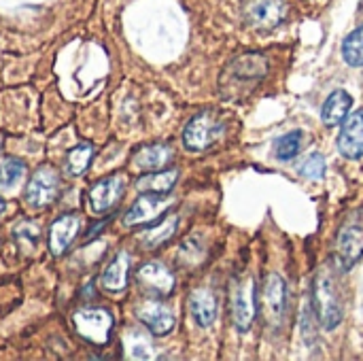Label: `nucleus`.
<instances>
[{
    "mask_svg": "<svg viewBox=\"0 0 363 361\" xmlns=\"http://www.w3.org/2000/svg\"><path fill=\"white\" fill-rule=\"evenodd\" d=\"M81 230V219L77 215H62L49 228V249L53 255H62Z\"/></svg>",
    "mask_w": 363,
    "mask_h": 361,
    "instance_id": "obj_15",
    "label": "nucleus"
},
{
    "mask_svg": "<svg viewBox=\"0 0 363 361\" xmlns=\"http://www.w3.org/2000/svg\"><path fill=\"white\" fill-rule=\"evenodd\" d=\"M325 168H328L325 157H323L321 153H313V155L306 157V162L302 164L300 172H302L306 179H311V181H319V179H323Z\"/></svg>",
    "mask_w": 363,
    "mask_h": 361,
    "instance_id": "obj_28",
    "label": "nucleus"
},
{
    "mask_svg": "<svg viewBox=\"0 0 363 361\" xmlns=\"http://www.w3.org/2000/svg\"><path fill=\"white\" fill-rule=\"evenodd\" d=\"M223 130L225 126L217 113L213 111L198 113L196 117L189 119V123L183 130V145L189 151H206L219 140Z\"/></svg>",
    "mask_w": 363,
    "mask_h": 361,
    "instance_id": "obj_3",
    "label": "nucleus"
},
{
    "mask_svg": "<svg viewBox=\"0 0 363 361\" xmlns=\"http://www.w3.org/2000/svg\"><path fill=\"white\" fill-rule=\"evenodd\" d=\"M4 206H6V204H4V200H2V198H0V215H2V213H4Z\"/></svg>",
    "mask_w": 363,
    "mask_h": 361,
    "instance_id": "obj_29",
    "label": "nucleus"
},
{
    "mask_svg": "<svg viewBox=\"0 0 363 361\" xmlns=\"http://www.w3.org/2000/svg\"><path fill=\"white\" fill-rule=\"evenodd\" d=\"M136 279L140 283V287L157 298L170 296L174 289V274L160 262H151L138 268Z\"/></svg>",
    "mask_w": 363,
    "mask_h": 361,
    "instance_id": "obj_12",
    "label": "nucleus"
},
{
    "mask_svg": "<svg viewBox=\"0 0 363 361\" xmlns=\"http://www.w3.org/2000/svg\"><path fill=\"white\" fill-rule=\"evenodd\" d=\"M230 298H232V321L238 332H249V328L255 321V281L251 274H238L232 281L230 287Z\"/></svg>",
    "mask_w": 363,
    "mask_h": 361,
    "instance_id": "obj_4",
    "label": "nucleus"
},
{
    "mask_svg": "<svg viewBox=\"0 0 363 361\" xmlns=\"http://www.w3.org/2000/svg\"><path fill=\"white\" fill-rule=\"evenodd\" d=\"M247 23L259 32H270L279 28L287 17L285 0H251L245 11Z\"/></svg>",
    "mask_w": 363,
    "mask_h": 361,
    "instance_id": "obj_7",
    "label": "nucleus"
},
{
    "mask_svg": "<svg viewBox=\"0 0 363 361\" xmlns=\"http://www.w3.org/2000/svg\"><path fill=\"white\" fill-rule=\"evenodd\" d=\"M351 106H353V96L349 91H345V89L332 91L325 98L323 106H321V119H323V123L330 126V128L342 123L347 119Z\"/></svg>",
    "mask_w": 363,
    "mask_h": 361,
    "instance_id": "obj_17",
    "label": "nucleus"
},
{
    "mask_svg": "<svg viewBox=\"0 0 363 361\" xmlns=\"http://www.w3.org/2000/svg\"><path fill=\"white\" fill-rule=\"evenodd\" d=\"M136 317L153 336H166L174 330V315L172 311L157 300H147L136 309Z\"/></svg>",
    "mask_w": 363,
    "mask_h": 361,
    "instance_id": "obj_11",
    "label": "nucleus"
},
{
    "mask_svg": "<svg viewBox=\"0 0 363 361\" xmlns=\"http://www.w3.org/2000/svg\"><path fill=\"white\" fill-rule=\"evenodd\" d=\"M302 147V132L294 130L277 140V157L279 160H294L300 153Z\"/></svg>",
    "mask_w": 363,
    "mask_h": 361,
    "instance_id": "obj_27",
    "label": "nucleus"
},
{
    "mask_svg": "<svg viewBox=\"0 0 363 361\" xmlns=\"http://www.w3.org/2000/svg\"><path fill=\"white\" fill-rule=\"evenodd\" d=\"M125 189V179L123 174H113V177H106L102 179L100 183H96L89 191V204H91V211L94 213H104L108 209H113L121 194Z\"/></svg>",
    "mask_w": 363,
    "mask_h": 361,
    "instance_id": "obj_14",
    "label": "nucleus"
},
{
    "mask_svg": "<svg viewBox=\"0 0 363 361\" xmlns=\"http://www.w3.org/2000/svg\"><path fill=\"white\" fill-rule=\"evenodd\" d=\"M363 253V219L351 217L336 240V264L340 270H351Z\"/></svg>",
    "mask_w": 363,
    "mask_h": 361,
    "instance_id": "obj_5",
    "label": "nucleus"
},
{
    "mask_svg": "<svg viewBox=\"0 0 363 361\" xmlns=\"http://www.w3.org/2000/svg\"><path fill=\"white\" fill-rule=\"evenodd\" d=\"M172 160V149L166 147V145H149V147H143L134 153L132 157V164L138 168V170H145V172H155V170H164Z\"/></svg>",
    "mask_w": 363,
    "mask_h": 361,
    "instance_id": "obj_18",
    "label": "nucleus"
},
{
    "mask_svg": "<svg viewBox=\"0 0 363 361\" xmlns=\"http://www.w3.org/2000/svg\"><path fill=\"white\" fill-rule=\"evenodd\" d=\"M268 60L262 53H245L232 60L219 77V94L225 100H245L266 79Z\"/></svg>",
    "mask_w": 363,
    "mask_h": 361,
    "instance_id": "obj_1",
    "label": "nucleus"
},
{
    "mask_svg": "<svg viewBox=\"0 0 363 361\" xmlns=\"http://www.w3.org/2000/svg\"><path fill=\"white\" fill-rule=\"evenodd\" d=\"M74 328L77 332L94 343V345H104L108 343L111 338V330H113V317L108 311L104 309H83V311H77L74 317Z\"/></svg>",
    "mask_w": 363,
    "mask_h": 361,
    "instance_id": "obj_6",
    "label": "nucleus"
},
{
    "mask_svg": "<svg viewBox=\"0 0 363 361\" xmlns=\"http://www.w3.org/2000/svg\"><path fill=\"white\" fill-rule=\"evenodd\" d=\"M179 179V170H155L147 177L138 179L136 187L140 191H153V194H168Z\"/></svg>",
    "mask_w": 363,
    "mask_h": 361,
    "instance_id": "obj_20",
    "label": "nucleus"
},
{
    "mask_svg": "<svg viewBox=\"0 0 363 361\" xmlns=\"http://www.w3.org/2000/svg\"><path fill=\"white\" fill-rule=\"evenodd\" d=\"M128 272H130V253L119 251L102 272V287L108 291H123L128 285Z\"/></svg>",
    "mask_w": 363,
    "mask_h": 361,
    "instance_id": "obj_19",
    "label": "nucleus"
},
{
    "mask_svg": "<svg viewBox=\"0 0 363 361\" xmlns=\"http://www.w3.org/2000/svg\"><path fill=\"white\" fill-rule=\"evenodd\" d=\"M189 311L200 328H211L217 319V298L211 289H196L189 296Z\"/></svg>",
    "mask_w": 363,
    "mask_h": 361,
    "instance_id": "obj_16",
    "label": "nucleus"
},
{
    "mask_svg": "<svg viewBox=\"0 0 363 361\" xmlns=\"http://www.w3.org/2000/svg\"><path fill=\"white\" fill-rule=\"evenodd\" d=\"M313 304L325 330H334L340 326L345 317V302H342L340 287L332 268H321L317 272L315 287H313Z\"/></svg>",
    "mask_w": 363,
    "mask_h": 361,
    "instance_id": "obj_2",
    "label": "nucleus"
},
{
    "mask_svg": "<svg viewBox=\"0 0 363 361\" xmlns=\"http://www.w3.org/2000/svg\"><path fill=\"white\" fill-rule=\"evenodd\" d=\"M338 151L349 160H357L363 155V111L347 115L338 134Z\"/></svg>",
    "mask_w": 363,
    "mask_h": 361,
    "instance_id": "obj_13",
    "label": "nucleus"
},
{
    "mask_svg": "<svg viewBox=\"0 0 363 361\" xmlns=\"http://www.w3.org/2000/svg\"><path fill=\"white\" fill-rule=\"evenodd\" d=\"M174 204V200L166 194H153L147 191L145 196H140L130 211L123 217L125 226H143V223H151L153 219H157L162 213H166L170 206Z\"/></svg>",
    "mask_w": 363,
    "mask_h": 361,
    "instance_id": "obj_9",
    "label": "nucleus"
},
{
    "mask_svg": "<svg viewBox=\"0 0 363 361\" xmlns=\"http://www.w3.org/2000/svg\"><path fill=\"white\" fill-rule=\"evenodd\" d=\"M13 238L19 243V247L23 251H34L38 240H40V228L36 221L23 219V221L13 226Z\"/></svg>",
    "mask_w": 363,
    "mask_h": 361,
    "instance_id": "obj_24",
    "label": "nucleus"
},
{
    "mask_svg": "<svg viewBox=\"0 0 363 361\" xmlns=\"http://www.w3.org/2000/svg\"><path fill=\"white\" fill-rule=\"evenodd\" d=\"M342 57L349 66H363V26L355 28L342 43Z\"/></svg>",
    "mask_w": 363,
    "mask_h": 361,
    "instance_id": "obj_25",
    "label": "nucleus"
},
{
    "mask_svg": "<svg viewBox=\"0 0 363 361\" xmlns=\"http://www.w3.org/2000/svg\"><path fill=\"white\" fill-rule=\"evenodd\" d=\"M94 157V147L89 143H81L72 149H68L66 153V168L72 177H81L87 168H89V162Z\"/></svg>",
    "mask_w": 363,
    "mask_h": 361,
    "instance_id": "obj_23",
    "label": "nucleus"
},
{
    "mask_svg": "<svg viewBox=\"0 0 363 361\" xmlns=\"http://www.w3.org/2000/svg\"><path fill=\"white\" fill-rule=\"evenodd\" d=\"M26 177V164L17 157H2L0 160V189L9 191L17 187Z\"/></svg>",
    "mask_w": 363,
    "mask_h": 361,
    "instance_id": "obj_22",
    "label": "nucleus"
},
{
    "mask_svg": "<svg viewBox=\"0 0 363 361\" xmlns=\"http://www.w3.org/2000/svg\"><path fill=\"white\" fill-rule=\"evenodd\" d=\"M57 189H60V177L53 168L45 166V168H38L32 179L28 181V187H26V202L32 206V209H43L47 204H51L57 196Z\"/></svg>",
    "mask_w": 363,
    "mask_h": 361,
    "instance_id": "obj_8",
    "label": "nucleus"
},
{
    "mask_svg": "<svg viewBox=\"0 0 363 361\" xmlns=\"http://www.w3.org/2000/svg\"><path fill=\"white\" fill-rule=\"evenodd\" d=\"M177 226H179V217H177V215H168V217L162 219L157 226L149 228V230L140 236V240H143V245H145L147 249H157V247H162L164 243H168V240L172 238V234L177 232Z\"/></svg>",
    "mask_w": 363,
    "mask_h": 361,
    "instance_id": "obj_21",
    "label": "nucleus"
},
{
    "mask_svg": "<svg viewBox=\"0 0 363 361\" xmlns=\"http://www.w3.org/2000/svg\"><path fill=\"white\" fill-rule=\"evenodd\" d=\"M125 351L134 360H149L151 357V343L140 332H128L125 334Z\"/></svg>",
    "mask_w": 363,
    "mask_h": 361,
    "instance_id": "obj_26",
    "label": "nucleus"
},
{
    "mask_svg": "<svg viewBox=\"0 0 363 361\" xmlns=\"http://www.w3.org/2000/svg\"><path fill=\"white\" fill-rule=\"evenodd\" d=\"M285 304H287L285 281L279 274H268L264 281V291H262V309L270 326H279L283 321Z\"/></svg>",
    "mask_w": 363,
    "mask_h": 361,
    "instance_id": "obj_10",
    "label": "nucleus"
}]
</instances>
